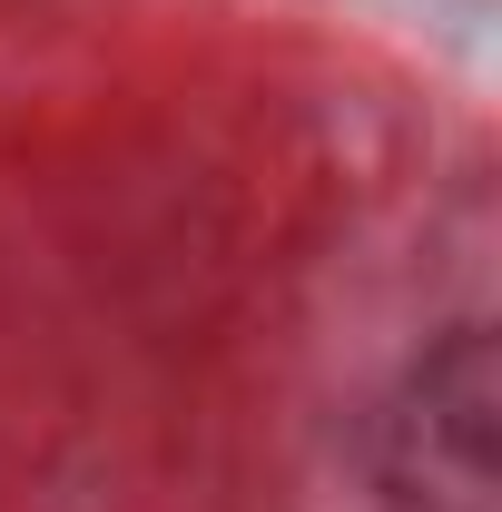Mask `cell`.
<instances>
[{"label": "cell", "mask_w": 502, "mask_h": 512, "mask_svg": "<svg viewBox=\"0 0 502 512\" xmlns=\"http://www.w3.org/2000/svg\"><path fill=\"white\" fill-rule=\"evenodd\" d=\"M493 404H502L493 325L434 335L404 365V384L375 404V434H365L375 503L384 512H502V493H493Z\"/></svg>", "instance_id": "obj_1"}]
</instances>
